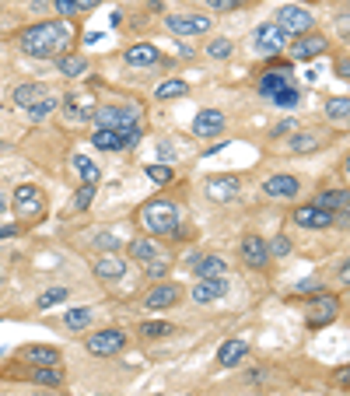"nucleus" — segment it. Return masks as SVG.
Masks as SVG:
<instances>
[{
  "instance_id": "f257e3e1",
  "label": "nucleus",
  "mask_w": 350,
  "mask_h": 396,
  "mask_svg": "<svg viewBox=\"0 0 350 396\" xmlns=\"http://www.w3.org/2000/svg\"><path fill=\"white\" fill-rule=\"evenodd\" d=\"M71 39H74V25H71L67 18H53V21H35V25L21 28L18 46H21V53L46 60V56L64 53V46H67Z\"/></svg>"
},
{
  "instance_id": "f03ea898",
  "label": "nucleus",
  "mask_w": 350,
  "mask_h": 396,
  "mask_svg": "<svg viewBox=\"0 0 350 396\" xmlns=\"http://www.w3.org/2000/svg\"><path fill=\"white\" fill-rule=\"evenodd\" d=\"M175 224H179V207L175 200L169 197H158V200H147L140 207V228L147 235H172Z\"/></svg>"
},
{
  "instance_id": "7ed1b4c3",
  "label": "nucleus",
  "mask_w": 350,
  "mask_h": 396,
  "mask_svg": "<svg viewBox=\"0 0 350 396\" xmlns=\"http://www.w3.org/2000/svg\"><path fill=\"white\" fill-rule=\"evenodd\" d=\"M273 25L284 32V35H305V32H312L315 28V18L305 11V7H298V4H284L280 11H277V18H273Z\"/></svg>"
},
{
  "instance_id": "20e7f679",
  "label": "nucleus",
  "mask_w": 350,
  "mask_h": 396,
  "mask_svg": "<svg viewBox=\"0 0 350 396\" xmlns=\"http://www.w3.org/2000/svg\"><path fill=\"white\" fill-rule=\"evenodd\" d=\"M98 126H105V130H130V126H140L137 119H140V109L137 105H102V109H95V116H91Z\"/></svg>"
},
{
  "instance_id": "39448f33",
  "label": "nucleus",
  "mask_w": 350,
  "mask_h": 396,
  "mask_svg": "<svg viewBox=\"0 0 350 396\" xmlns=\"http://www.w3.org/2000/svg\"><path fill=\"white\" fill-rule=\"evenodd\" d=\"M85 347L95 358H112L126 347V333L123 330H95V333H88Z\"/></svg>"
},
{
  "instance_id": "423d86ee",
  "label": "nucleus",
  "mask_w": 350,
  "mask_h": 396,
  "mask_svg": "<svg viewBox=\"0 0 350 396\" xmlns=\"http://www.w3.org/2000/svg\"><path fill=\"white\" fill-rule=\"evenodd\" d=\"M14 210H18L21 224H25V221H39V217L46 214V197H42V190H39V186H18V190H14Z\"/></svg>"
},
{
  "instance_id": "0eeeda50",
  "label": "nucleus",
  "mask_w": 350,
  "mask_h": 396,
  "mask_svg": "<svg viewBox=\"0 0 350 396\" xmlns=\"http://www.w3.org/2000/svg\"><path fill=\"white\" fill-rule=\"evenodd\" d=\"M165 28L172 35H179V39H186V35H207L214 25H210L207 14H169L165 18Z\"/></svg>"
},
{
  "instance_id": "6e6552de",
  "label": "nucleus",
  "mask_w": 350,
  "mask_h": 396,
  "mask_svg": "<svg viewBox=\"0 0 350 396\" xmlns=\"http://www.w3.org/2000/svg\"><path fill=\"white\" fill-rule=\"evenodd\" d=\"M179 298H182V288L172 284V281H162V284H155V288L144 295V308H147V312H165V308L179 305Z\"/></svg>"
},
{
  "instance_id": "1a4fd4ad",
  "label": "nucleus",
  "mask_w": 350,
  "mask_h": 396,
  "mask_svg": "<svg viewBox=\"0 0 350 396\" xmlns=\"http://www.w3.org/2000/svg\"><path fill=\"white\" fill-rule=\"evenodd\" d=\"M337 312H340V301L333 295H326V292H319V298L312 301V308H308V316H305V323H308L312 330H319V326H330V323L337 319Z\"/></svg>"
},
{
  "instance_id": "9d476101",
  "label": "nucleus",
  "mask_w": 350,
  "mask_h": 396,
  "mask_svg": "<svg viewBox=\"0 0 350 396\" xmlns=\"http://www.w3.org/2000/svg\"><path fill=\"white\" fill-rule=\"evenodd\" d=\"M294 224H298V228H315V232H322V228H333V224H337V214H333V210H322V207H315V203H305V207L294 210Z\"/></svg>"
},
{
  "instance_id": "9b49d317",
  "label": "nucleus",
  "mask_w": 350,
  "mask_h": 396,
  "mask_svg": "<svg viewBox=\"0 0 350 396\" xmlns=\"http://www.w3.org/2000/svg\"><path fill=\"white\" fill-rule=\"evenodd\" d=\"M326 49H330V39H326V35H319V32H305V35L294 39L291 56H294V60H315V56H322Z\"/></svg>"
},
{
  "instance_id": "f8f14e48",
  "label": "nucleus",
  "mask_w": 350,
  "mask_h": 396,
  "mask_svg": "<svg viewBox=\"0 0 350 396\" xmlns=\"http://www.w3.org/2000/svg\"><path fill=\"white\" fill-rule=\"evenodd\" d=\"M224 295H228V281L224 277H196V284L189 288V298L196 305H210V301H217Z\"/></svg>"
},
{
  "instance_id": "ddd939ff",
  "label": "nucleus",
  "mask_w": 350,
  "mask_h": 396,
  "mask_svg": "<svg viewBox=\"0 0 350 396\" xmlns=\"http://www.w3.org/2000/svg\"><path fill=\"white\" fill-rule=\"evenodd\" d=\"M207 197L217 200V203H231V200L242 197V179L239 176H214V179H207Z\"/></svg>"
},
{
  "instance_id": "4468645a",
  "label": "nucleus",
  "mask_w": 350,
  "mask_h": 396,
  "mask_svg": "<svg viewBox=\"0 0 350 396\" xmlns=\"http://www.w3.org/2000/svg\"><path fill=\"white\" fill-rule=\"evenodd\" d=\"M262 193L273 197V200H294L301 193V183H298L294 176H287V172H277V176L262 179Z\"/></svg>"
},
{
  "instance_id": "2eb2a0df",
  "label": "nucleus",
  "mask_w": 350,
  "mask_h": 396,
  "mask_svg": "<svg viewBox=\"0 0 350 396\" xmlns=\"http://www.w3.org/2000/svg\"><path fill=\"white\" fill-rule=\"evenodd\" d=\"M239 249H242L246 267H253V270H266V263H270V246H266V239H260V235H246Z\"/></svg>"
},
{
  "instance_id": "dca6fc26",
  "label": "nucleus",
  "mask_w": 350,
  "mask_h": 396,
  "mask_svg": "<svg viewBox=\"0 0 350 396\" xmlns=\"http://www.w3.org/2000/svg\"><path fill=\"white\" fill-rule=\"evenodd\" d=\"M253 42H256V49H260L262 56H277V53L284 49L287 35H284L277 25H260V28H256V35H253Z\"/></svg>"
},
{
  "instance_id": "f3484780",
  "label": "nucleus",
  "mask_w": 350,
  "mask_h": 396,
  "mask_svg": "<svg viewBox=\"0 0 350 396\" xmlns=\"http://www.w3.org/2000/svg\"><path fill=\"white\" fill-rule=\"evenodd\" d=\"M224 130V112L221 109H200L193 116V133L196 137H217Z\"/></svg>"
},
{
  "instance_id": "a211bd4d",
  "label": "nucleus",
  "mask_w": 350,
  "mask_h": 396,
  "mask_svg": "<svg viewBox=\"0 0 350 396\" xmlns=\"http://www.w3.org/2000/svg\"><path fill=\"white\" fill-rule=\"evenodd\" d=\"M95 277L98 281H105V284H112V281H123L126 277V260H119V256H112V253H105V256H95Z\"/></svg>"
},
{
  "instance_id": "6ab92c4d",
  "label": "nucleus",
  "mask_w": 350,
  "mask_h": 396,
  "mask_svg": "<svg viewBox=\"0 0 350 396\" xmlns=\"http://www.w3.org/2000/svg\"><path fill=\"white\" fill-rule=\"evenodd\" d=\"M130 67H137V71H147V67H155L158 60H165L162 53H158V46H151V42H137V46H130L126 49V56H123Z\"/></svg>"
},
{
  "instance_id": "aec40b11",
  "label": "nucleus",
  "mask_w": 350,
  "mask_h": 396,
  "mask_svg": "<svg viewBox=\"0 0 350 396\" xmlns=\"http://www.w3.org/2000/svg\"><path fill=\"white\" fill-rule=\"evenodd\" d=\"M287 85H291V64H277V71H266L260 78V95L270 99V95H277Z\"/></svg>"
},
{
  "instance_id": "412c9836",
  "label": "nucleus",
  "mask_w": 350,
  "mask_h": 396,
  "mask_svg": "<svg viewBox=\"0 0 350 396\" xmlns=\"http://www.w3.org/2000/svg\"><path fill=\"white\" fill-rule=\"evenodd\" d=\"M49 95H53V92H49L46 85H39V81H25V85L14 88V105L32 109V105H39L42 99H49Z\"/></svg>"
},
{
  "instance_id": "4be33fe9",
  "label": "nucleus",
  "mask_w": 350,
  "mask_h": 396,
  "mask_svg": "<svg viewBox=\"0 0 350 396\" xmlns=\"http://www.w3.org/2000/svg\"><path fill=\"white\" fill-rule=\"evenodd\" d=\"M28 383H35V386H49V390H60V386H64V368H60V361H56V365H32Z\"/></svg>"
},
{
  "instance_id": "5701e85b",
  "label": "nucleus",
  "mask_w": 350,
  "mask_h": 396,
  "mask_svg": "<svg viewBox=\"0 0 350 396\" xmlns=\"http://www.w3.org/2000/svg\"><path fill=\"white\" fill-rule=\"evenodd\" d=\"M189 267H193L196 277H224V270H228V263L221 256H214V253H200Z\"/></svg>"
},
{
  "instance_id": "b1692460",
  "label": "nucleus",
  "mask_w": 350,
  "mask_h": 396,
  "mask_svg": "<svg viewBox=\"0 0 350 396\" xmlns=\"http://www.w3.org/2000/svg\"><path fill=\"white\" fill-rule=\"evenodd\" d=\"M246 354H249V344L235 337V340H228V344L217 351V365H221V368H235V365L246 358Z\"/></svg>"
},
{
  "instance_id": "393cba45",
  "label": "nucleus",
  "mask_w": 350,
  "mask_h": 396,
  "mask_svg": "<svg viewBox=\"0 0 350 396\" xmlns=\"http://www.w3.org/2000/svg\"><path fill=\"white\" fill-rule=\"evenodd\" d=\"M18 361H25V365H56L60 361V351L56 347H21L18 351Z\"/></svg>"
},
{
  "instance_id": "a878e982",
  "label": "nucleus",
  "mask_w": 350,
  "mask_h": 396,
  "mask_svg": "<svg viewBox=\"0 0 350 396\" xmlns=\"http://www.w3.org/2000/svg\"><path fill=\"white\" fill-rule=\"evenodd\" d=\"M56 71H60L64 78H85L88 60L85 56H74V53H56Z\"/></svg>"
},
{
  "instance_id": "bb28decb",
  "label": "nucleus",
  "mask_w": 350,
  "mask_h": 396,
  "mask_svg": "<svg viewBox=\"0 0 350 396\" xmlns=\"http://www.w3.org/2000/svg\"><path fill=\"white\" fill-rule=\"evenodd\" d=\"M130 256H133L137 263H147V260H155V256H165V249H162L155 239H133V242H130Z\"/></svg>"
},
{
  "instance_id": "cd10ccee",
  "label": "nucleus",
  "mask_w": 350,
  "mask_h": 396,
  "mask_svg": "<svg viewBox=\"0 0 350 396\" xmlns=\"http://www.w3.org/2000/svg\"><path fill=\"white\" fill-rule=\"evenodd\" d=\"M315 207H322V210H347V203H350V197H347V190H322L319 197L312 200Z\"/></svg>"
},
{
  "instance_id": "c85d7f7f",
  "label": "nucleus",
  "mask_w": 350,
  "mask_h": 396,
  "mask_svg": "<svg viewBox=\"0 0 350 396\" xmlns=\"http://www.w3.org/2000/svg\"><path fill=\"white\" fill-rule=\"evenodd\" d=\"M315 148H319V133H308V130H301L287 140V151H294V155H308Z\"/></svg>"
},
{
  "instance_id": "c756f323",
  "label": "nucleus",
  "mask_w": 350,
  "mask_h": 396,
  "mask_svg": "<svg viewBox=\"0 0 350 396\" xmlns=\"http://www.w3.org/2000/svg\"><path fill=\"white\" fill-rule=\"evenodd\" d=\"M140 337H147V340H158V337H172L175 326L172 323H165V319H151V323H140V330H137Z\"/></svg>"
},
{
  "instance_id": "7c9ffc66",
  "label": "nucleus",
  "mask_w": 350,
  "mask_h": 396,
  "mask_svg": "<svg viewBox=\"0 0 350 396\" xmlns=\"http://www.w3.org/2000/svg\"><path fill=\"white\" fill-rule=\"evenodd\" d=\"M74 169H78L81 183H95V186H98V179H102V169H98L91 158H85V155H74Z\"/></svg>"
},
{
  "instance_id": "2f4dec72",
  "label": "nucleus",
  "mask_w": 350,
  "mask_h": 396,
  "mask_svg": "<svg viewBox=\"0 0 350 396\" xmlns=\"http://www.w3.org/2000/svg\"><path fill=\"white\" fill-rule=\"evenodd\" d=\"M189 88H186V81H179V78H172V81H162L158 88H155V99L158 102H169V99H182Z\"/></svg>"
},
{
  "instance_id": "473e14b6",
  "label": "nucleus",
  "mask_w": 350,
  "mask_h": 396,
  "mask_svg": "<svg viewBox=\"0 0 350 396\" xmlns=\"http://www.w3.org/2000/svg\"><path fill=\"white\" fill-rule=\"evenodd\" d=\"M347 112H350L347 95H337V99L326 102V116H330L333 123H347Z\"/></svg>"
},
{
  "instance_id": "72a5a7b5",
  "label": "nucleus",
  "mask_w": 350,
  "mask_h": 396,
  "mask_svg": "<svg viewBox=\"0 0 350 396\" xmlns=\"http://www.w3.org/2000/svg\"><path fill=\"white\" fill-rule=\"evenodd\" d=\"M56 105H60V99H56V95H49V99H42L39 105H32V109H25V112H28V119H35V123H39V119L53 116V112H56Z\"/></svg>"
},
{
  "instance_id": "f704fd0d",
  "label": "nucleus",
  "mask_w": 350,
  "mask_h": 396,
  "mask_svg": "<svg viewBox=\"0 0 350 396\" xmlns=\"http://www.w3.org/2000/svg\"><path fill=\"white\" fill-rule=\"evenodd\" d=\"M270 99H273V105H280V109H291V105L301 102V88H291V85H287V88H280L277 95H270Z\"/></svg>"
},
{
  "instance_id": "c9c22d12",
  "label": "nucleus",
  "mask_w": 350,
  "mask_h": 396,
  "mask_svg": "<svg viewBox=\"0 0 350 396\" xmlns=\"http://www.w3.org/2000/svg\"><path fill=\"white\" fill-rule=\"evenodd\" d=\"M64 323H67V330H85L88 323H91V308H71L64 316Z\"/></svg>"
},
{
  "instance_id": "e433bc0d",
  "label": "nucleus",
  "mask_w": 350,
  "mask_h": 396,
  "mask_svg": "<svg viewBox=\"0 0 350 396\" xmlns=\"http://www.w3.org/2000/svg\"><path fill=\"white\" fill-rule=\"evenodd\" d=\"M207 56L210 60H228L231 56V42L228 39H210L207 42Z\"/></svg>"
},
{
  "instance_id": "4c0bfd02",
  "label": "nucleus",
  "mask_w": 350,
  "mask_h": 396,
  "mask_svg": "<svg viewBox=\"0 0 350 396\" xmlns=\"http://www.w3.org/2000/svg\"><path fill=\"white\" fill-rule=\"evenodd\" d=\"M140 267H144V274H147V277H155V281H158V277H165V274H169V256H155V260H147V263H140Z\"/></svg>"
},
{
  "instance_id": "58836bf2",
  "label": "nucleus",
  "mask_w": 350,
  "mask_h": 396,
  "mask_svg": "<svg viewBox=\"0 0 350 396\" xmlns=\"http://www.w3.org/2000/svg\"><path fill=\"white\" fill-rule=\"evenodd\" d=\"M144 172H147V179H151V183H162V186H169V183L175 179V172L169 169V165H147Z\"/></svg>"
},
{
  "instance_id": "ea45409f",
  "label": "nucleus",
  "mask_w": 350,
  "mask_h": 396,
  "mask_svg": "<svg viewBox=\"0 0 350 396\" xmlns=\"http://www.w3.org/2000/svg\"><path fill=\"white\" fill-rule=\"evenodd\" d=\"M91 200H95V183H81V190L74 193V207H78V210H88Z\"/></svg>"
},
{
  "instance_id": "a19ab883",
  "label": "nucleus",
  "mask_w": 350,
  "mask_h": 396,
  "mask_svg": "<svg viewBox=\"0 0 350 396\" xmlns=\"http://www.w3.org/2000/svg\"><path fill=\"white\" fill-rule=\"evenodd\" d=\"M67 298V288H53V292H42L39 295V308H49V305H56V301H64Z\"/></svg>"
},
{
  "instance_id": "79ce46f5",
  "label": "nucleus",
  "mask_w": 350,
  "mask_h": 396,
  "mask_svg": "<svg viewBox=\"0 0 350 396\" xmlns=\"http://www.w3.org/2000/svg\"><path fill=\"white\" fill-rule=\"evenodd\" d=\"M270 246V256H287L291 253V239H284V235H277L273 242H266Z\"/></svg>"
},
{
  "instance_id": "37998d69",
  "label": "nucleus",
  "mask_w": 350,
  "mask_h": 396,
  "mask_svg": "<svg viewBox=\"0 0 350 396\" xmlns=\"http://www.w3.org/2000/svg\"><path fill=\"white\" fill-rule=\"evenodd\" d=\"M53 11L60 18H71V14H78V0H53Z\"/></svg>"
},
{
  "instance_id": "c03bdc74",
  "label": "nucleus",
  "mask_w": 350,
  "mask_h": 396,
  "mask_svg": "<svg viewBox=\"0 0 350 396\" xmlns=\"http://www.w3.org/2000/svg\"><path fill=\"white\" fill-rule=\"evenodd\" d=\"M242 4H249V0H207L210 11H235V7H242Z\"/></svg>"
},
{
  "instance_id": "a18cd8bd",
  "label": "nucleus",
  "mask_w": 350,
  "mask_h": 396,
  "mask_svg": "<svg viewBox=\"0 0 350 396\" xmlns=\"http://www.w3.org/2000/svg\"><path fill=\"white\" fill-rule=\"evenodd\" d=\"M319 292H322L319 281H301V284L294 288V295H319Z\"/></svg>"
},
{
  "instance_id": "49530a36",
  "label": "nucleus",
  "mask_w": 350,
  "mask_h": 396,
  "mask_svg": "<svg viewBox=\"0 0 350 396\" xmlns=\"http://www.w3.org/2000/svg\"><path fill=\"white\" fill-rule=\"evenodd\" d=\"M294 130V119H284V123H277L273 126V137H280V133H291Z\"/></svg>"
},
{
  "instance_id": "de8ad7c7",
  "label": "nucleus",
  "mask_w": 350,
  "mask_h": 396,
  "mask_svg": "<svg viewBox=\"0 0 350 396\" xmlns=\"http://www.w3.org/2000/svg\"><path fill=\"white\" fill-rule=\"evenodd\" d=\"M21 228L18 224H0V239H11V235H18Z\"/></svg>"
},
{
  "instance_id": "09e8293b",
  "label": "nucleus",
  "mask_w": 350,
  "mask_h": 396,
  "mask_svg": "<svg viewBox=\"0 0 350 396\" xmlns=\"http://www.w3.org/2000/svg\"><path fill=\"white\" fill-rule=\"evenodd\" d=\"M337 78H344V81H347V78H350V67H347V60H340V64H337Z\"/></svg>"
},
{
  "instance_id": "8fccbe9b",
  "label": "nucleus",
  "mask_w": 350,
  "mask_h": 396,
  "mask_svg": "<svg viewBox=\"0 0 350 396\" xmlns=\"http://www.w3.org/2000/svg\"><path fill=\"white\" fill-rule=\"evenodd\" d=\"M102 0H78V11H95Z\"/></svg>"
},
{
  "instance_id": "3c124183",
  "label": "nucleus",
  "mask_w": 350,
  "mask_h": 396,
  "mask_svg": "<svg viewBox=\"0 0 350 396\" xmlns=\"http://www.w3.org/2000/svg\"><path fill=\"white\" fill-rule=\"evenodd\" d=\"M337 277H340V284H347V277H350V267H347V263L340 267V274H337Z\"/></svg>"
},
{
  "instance_id": "603ef678",
  "label": "nucleus",
  "mask_w": 350,
  "mask_h": 396,
  "mask_svg": "<svg viewBox=\"0 0 350 396\" xmlns=\"http://www.w3.org/2000/svg\"><path fill=\"white\" fill-rule=\"evenodd\" d=\"M147 11H162V0H147Z\"/></svg>"
},
{
  "instance_id": "864d4df0",
  "label": "nucleus",
  "mask_w": 350,
  "mask_h": 396,
  "mask_svg": "<svg viewBox=\"0 0 350 396\" xmlns=\"http://www.w3.org/2000/svg\"><path fill=\"white\" fill-rule=\"evenodd\" d=\"M4 207H7V200H4V197H0V210H4Z\"/></svg>"
}]
</instances>
